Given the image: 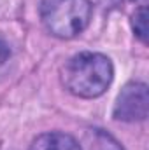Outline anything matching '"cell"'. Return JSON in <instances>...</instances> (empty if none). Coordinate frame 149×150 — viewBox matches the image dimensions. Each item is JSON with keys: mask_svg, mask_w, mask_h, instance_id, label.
<instances>
[{"mask_svg": "<svg viewBox=\"0 0 149 150\" xmlns=\"http://www.w3.org/2000/svg\"><path fill=\"white\" fill-rule=\"evenodd\" d=\"M112 63L100 52H81L69 59L63 68L65 87L79 98H97L112 82Z\"/></svg>", "mask_w": 149, "mask_h": 150, "instance_id": "cell-1", "label": "cell"}, {"mask_svg": "<svg viewBox=\"0 0 149 150\" xmlns=\"http://www.w3.org/2000/svg\"><path fill=\"white\" fill-rule=\"evenodd\" d=\"M40 18L44 26L58 38L79 35L91 19L90 0H42Z\"/></svg>", "mask_w": 149, "mask_h": 150, "instance_id": "cell-2", "label": "cell"}, {"mask_svg": "<svg viewBox=\"0 0 149 150\" xmlns=\"http://www.w3.org/2000/svg\"><path fill=\"white\" fill-rule=\"evenodd\" d=\"M148 103V86L144 82H130L117 94L114 105V119L125 122L146 120Z\"/></svg>", "mask_w": 149, "mask_h": 150, "instance_id": "cell-3", "label": "cell"}, {"mask_svg": "<svg viewBox=\"0 0 149 150\" xmlns=\"http://www.w3.org/2000/svg\"><path fill=\"white\" fill-rule=\"evenodd\" d=\"M30 150H81L79 143L65 133H44L34 140Z\"/></svg>", "mask_w": 149, "mask_h": 150, "instance_id": "cell-4", "label": "cell"}, {"mask_svg": "<svg viewBox=\"0 0 149 150\" xmlns=\"http://www.w3.org/2000/svg\"><path fill=\"white\" fill-rule=\"evenodd\" d=\"M79 149L81 150H123V147L109 133H105L102 129H90V131L84 133Z\"/></svg>", "mask_w": 149, "mask_h": 150, "instance_id": "cell-5", "label": "cell"}, {"mask_svg": "<svg viewBox=\"0 0 149 150\" xmlns=\"http://www.w3.org/2000/svg\"><path fill=\"white\" fill-rule=\"evenodd\" d=\"M14 63V52L7 40L0 38V79L7 77L11 72V67Z\"/></svg>", "mask_w": 149, "mask_h": 150, "instance_id": "cell-6", "label": "cell"}, {"mask_svg": "<svg viewBox=\"0 0 149 150\" xmlns=\"http://www.w3.org/2000/svg\"><path fill=\"white\" fill-rule=\"evenodd\" d=\"M132 26L135 35L140 38L142 42H146V33H148V16H146V7L142 5L140 9L135 11V14L132 16Z\"/></svg>", "mask_w": 149, "mask_h": 150, "instance_id": "cell-7", "label": "cell"}]
</instances>
